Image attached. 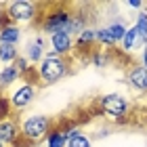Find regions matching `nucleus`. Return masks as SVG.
Listing matches in <instances>:
<instances>
[{
  "label": "nucleus",
  "instance_id": "1",
  "mask_svg": "<svg viewBox=\"0 0 147 147\" xmlns=\"http://www.w3.org/2000/svg\"><path fill=\"white\" fill-rule=\"evenodd\" d=\"M65 74H67V63L63 61V57L55 55L53 51L46 53L38 67V76L42 80V84H53L57 80H61Z\"/></svg>",
  "mask_w": 147,
  "mask_h": 147
},
{
  "label": "nucleus",
  "instance_id": "2",
  "mask_svg": "<svg viewBox=\"0 0 147 147\" xmlns=\"http://www.w3.org/2000/svg\"><path fill=\"white\" fill-rule=\"evenodd\" d=\"M51 132V118L40 116V113H34V116L23 118L21 122V137L30 143H38L42 139L49 137Z\"/></svg>",
  "mask_w": 147,
  "mask_h": 147
},
{
  "label": "nucleus",
  "instance_id": "3",
  "mask_svg": "<svg viewBox=\"0 0 147 147\" xmlns=\"http://www.w3.org/2000/svg\"><path fill=\"white\" fill-rule=\"evenodd\" d=\"M99 107L103 113H107L111 118H122L128 111V99L118 95V92H109V95H103L99 99Z\"/></svg>",
  "mask_w": 147,
  "mask_h": 147
},
{
  "label": "nucleus",
  "instance_id": "4",
  "mask_svg": "<svg viewBox=\"0 0 147 147\" xmlns=\"http://www.w3.org/2000/svg\"><path fill=\"white\" fill-rule=\"evenodd\" d=\"M6 15L13 23H28L36 17V6L34 2H28V0H15V2H9Z\"/></svg>",
  "mask_w": 147,
  "mask_h": 147
},
{
  "label": "nucleus",
  "instance_id": "5",
  "mask_svg": "<svg viewBox=\"0 0 147 147\" xmlns=\"http://www.w3.org/2000/svg\"><path fill=\"white\" fill-rule=\"evenodd\" d=\"M71 13L69 11H55V13H49V15L44 17L42 21V32H46V34L55 36L59 34V32H67V25L71 21Z\"/></svg>",
  "mask_w": 147,
  "mask_h": 147
},
{
  "label": "nucleus",
  "instance_id": "6",
  "mask_svg": "<svg viewBox=\"0 0 147 147\" xmlns=\"http://www.w3.org/2000/svg\"><path fill=\"white\" fill-rule=\"evenodd\" d=\"M36 92L38 88L34 84H23V86H19V88L11 95L9 99V103H11V107L13 109H25V107H30L32 103H34V99H36Z\"/></svg>",
  "mask_w": 147,
  "mask_h": 147
},
{
  "label": "nucleus",
  "instance_id": "7",
  "mask_svg": "<svg viewBox=\"0 0 147 147\" xmlns=\"http://www.w3.org/2000/svg\"><path fill=\"white\" fill-rule=\"evenodd\" d=\"M19 137H21V128L17 126L15 120H11V118L0 120V141L4 145H15Z\"/></svg>",
  "mask_w": 147,
  "mask_h": 147
},
{
  "label": "nucleus",
  "instance_id": "8",
  "mask_svg": "<svg viewBox=\"0 0 147 147\" xmlns=\"http://www.w3.org/2000/svg\"><path fill=\"white\" fill-rule=\"evenodd\" d=\"M128 84L137 92H147V69L143 65H132L128 71Z\"/></svg>",
  "mask_w": 147,
  "mask_h": 147
},
{
  "label": "nucleus",
  "instance_id": "9",
  "mask_svg": "<svg viewBox=\"0 0 147 147\" xmlns=\"http://www.w3.org/2000/svg\"><path fill=\"white\" fill-rule=\"evenodd\" d=\"M51 46H53V53L55 55H65V53L71 51L74 46V36H69L67 32H59V34L51 36Z\"/></svg>",
  "mask_w": 147,
  "mask_h": 147
},
{
  "label": "nucleus",
  "instance_id": "10",
  "mask_svg": "<svg viewBox=\"0 0 147 147\" xmlns=\"http://www.w3.org/2000/svg\"><path fill=\"white\" fill-rule=\"evenodd\" d=\"M139 46H145V44H143V38H141V34H139L137 25L132 23L130 28L126 30V36H124V40H122V49H124L126 53H132L135 49H139Z\"/></svg>",
  "mask_w": 147,
  "mask_h": 147
},
{
  "label": "nucleus",
  "instance_id": "11",
  "mask_svg": "<svg viewBox=\"0 0 147 147\" xmlns=\"http://www.w3.org/2000/svg\"><path fill=\"white\" fill-rule=\"evenodd\" d=\"M44 42H42V38H34V40H30L28 42V51H25V59L32 63H36L40 61V59H44Z\"/></svg>",
  "mask_w": 147,
  "mask_h": 147
},
{
  "label": "nucleus",
  "instance_id": "12",
  "mask_svg": "<svg viewBox=\"0 0 147 147\" xmlns=\"http://www.w3.org/2000/svg\"><path fill=\"white\" fill-rule=\"evenodd\" d=\"M19 40H21V30H19L17 25L9 23V25H4V28L0 30V42L2 44H13L15 46Z\"/></svg>",
  "mask_w": 147,
  "mask_h": 147
},
{
  "label": "nucleus",
  "instance_id": "13",
  "mask_svg": "<svg viewBox=\"0 0 147 147\" xmlns=\"http://www.w3.org/2000/svg\"><path fill=\"white\" fill-rule=\"evenodd\" d=\"M19 76H21V74H19V69L15 65H6V67H2V71H0V86L4 88V86L13 84Z\"/></svg>",
  "mask_w": 147,
  "mask_h": 147
},
{
  "label": "nucleus",
  "instance_id": "14",
  "mask_svg": "<svg viewBox=\"0 0 147 147\" xmlns=\"http://www.w3.org/2000/svg\"><path fill=\"white\" fill-rule=\"evenodd\" d=\"M19 59V53H17V49L13 44H2L0 42V61L2 63H15Z\"/></svg>",
  "mask_w": 147,
  "mask_h": 147
},
{
  "label": "nucleus",
  "instance_id": "15",
  "mask_svg": "<svg viewBox=\"0 0 147 147\" xmlns=\"http://www.w3.org/2000/svg\"><path fill=\"white\" fill-rule=\"evenodd\" d=\"M46 147H67V139L63 130H51L46 137Z\"/></svg>",
  "mask_w": 147,
  "mask_h": 147
},
{
  "label": "nucleus",
  "instance_id": "16",
  "mask_svg": "<svg viewBox=\"0 0 147 147\" xmlns=\"http://www.w3.org/2000/svg\"><path fill=\"white\" fill-rule=\"evenodd\" d=\"M107 30H109V34L113 36V40H116V44L118 42H122L124 40V36H126V25H124V21H116V23H111V25H107Z\"/></svg>",
  "mask_w": 147,
  "mask_h": 147
},
{
  "label": "nucleus",
  "instance_id": "17",
  "mask_svg": "<svg viewBox=\"0 0 147 147\" xmlns=\"http://www.w3.org/2000/svg\"><path fill=\"white\" fill-rule=\"evenodd\" d=\"M135 25L139 30V34L143 38V44H147V13H137V19H135Z\"/></svg>",
  "mask_w": 147,
  "mask_h": 147
},
{
  "label": "nucleus",
  "instance_id": "18",
  "mask_svg": "<svg viewBox=\"0 0 147 147\" xmlns=\"http://www.w3.org/2000/svg\"><path fill=\"white\" fill-rule=\"evenodd\" d=\"M97 40L101 44H105V46H113V44H116V40H113V36L109 34L107 28H99L97 30Z\"/></svg>",
  "mask_w": 147,
  "mask_h": 147
},
{
  "label": "nucleus",
  "instance_id": "19",
  "mask_svg": "<svg viewBox=\"0 0 147 147\" xmlns=\"http://www.w3.org/2000/svg\"><path fill=\"white\" fill-rule=\"evenodd\" d=\"M97 40V30H92V28H86L82 34L78 36V42L80 44H92Z\"/></svg>",
  "mask_w": 147,
  "mask_h": 147
},
{
  "label": "nucleus",
  "instance_id": "20",
  "mask_svg": "<svg viewBox=\"0 0 147 147\" xmlns=\"http://www.w3.org/2000/svg\"><path fill=\"white\" fill-rule=\"evenodd\" d=\"M67 147H92V143L86 135H78V137H74L71 141H67Z\"/></svg>",
  "mask_w": 147,
  "mask_h": 147
},
{
  "label": "nucleus",
  "instance_id": "21",
  "mask_svg": "<svg viewBox=\"0 0 147 147\" xmlns=\"http://www.w3.org/2000/svg\"><path fill=\"white\" fill-rule=\"evenodd\" d=\"M13 65H15V67L19 69V74H21V76L30 71V65H28V59H25V57H19V59H17V61L13 63Z\"/></svg>",
  "mask_w": 147,
  "mask_h": 147
},
{
  "label": "nucleus",
  "instance_id": "22",
  "mask_svg": "<svg viewBox=\"0 0 147 147\" xmlns=\"http://www.w3.org/2000/svg\"><path fill=\"white\" fill-rule=\"evenodd\" d=\"M92 63H95L97 67H103V65H107V63H109V57H107V55H103V53H97V55L92 57Z\"/></svg>",
  "mask_w": 147,
  "mask_h": 147
},
{
  "label": "nucleus",
  "instance_id": "23",
  "mask_svg": "<svg viewBox=\"0 0 147 147\" xmlns=\"http://www.w3.org/2000/svg\"><path fill=\"white\" fill-rule=\"evenodd\" d=\"M63 135H65V139H67V141H71L74 137H78V135H82V132H80L76 126H71V128H65L63 130Z\"/></svg>",
  "mask_w": 147,
  "mask_h": 147
},
{
  "label": "nucleus",
  "instance_id": "24",
  "mask_svg": "<svg viewBox=\"0 0 147 147\" xmlns=\"http://www.w3.org/2000/svg\"><path fill=\"white\" fill-rule=\"evenodd\" d=\"M126 4H128L130 9H137L139 13H141V9H143V2H141V0H128Z\"/></svg>",
  "mask_w": 147,
  "mask_h": 147
},
{
  "label": "nucleus",
  "instance_id": "25",
  "mask_svg": "<svg viewBox=\"0 0 147 147\" xmlns=\"http://www.w3.org/2000/svg\"><path fill=\"white\" fill-rule=\"evenodd\" d=\"M6 19H9V15H6V11H4V9H0V30H2L4 25H9V23H6Z\"/></svg>",
  "mask_w": 147,
  "mask_h": 147
},
{
  "label": "nucleus",
  "instance_id": "26",
  "mask_svg": "<svg viewBox=\"0 0 147 147\" xmlns=\"http://www.w3.org/2000/svg\"><path fill=\"white\" fill-rule=\"evenodd\" d=\"M143 67L147 69V44L143 46Z\"/></svg>",
  "mask_w": 147,
  "mask_h": 147
}]
</instances>
